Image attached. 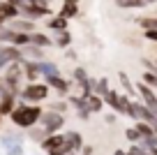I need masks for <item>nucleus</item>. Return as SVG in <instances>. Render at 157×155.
<instances>
[{
	"instance_id": "obj_1",
	"label": "nucleus",
	"mask_w": 157,
	"mask_h": 155,
	"mask_svg": "<svg viewBox=\"0 0 157 155\" xmlns=\"http://www.w3.org/2000/svg\"><path fill=\"white\" fill-rule=\"evenodd\" d=\"M12 123H14L16 127H33L35 123H39V118H42V109L37 107V104H30V102H23V104H19V107L14 109V111L10 113Z\"/></svg>"
},
{
	"instance_id": "obj_2",
	"label": "nucleus",
	"mask_w": 157,
	"mask_h": 155,
	"mask_svg": "<svg viewBox=\"0 0 157 155\" xmlns=\"http://www.w3.org/2000/svg\"><path fill=\"white\" fill-rule=\"evenodd\" d=\"M23 60H12L7 63L5 74L0 77V83H2V90H14L19 95L23 88H21V79H23Z\"/></svg>"
},
{
	"instance_id": "obj_3",
	"label": "nucleus",
	"mask_w": 157,
	"mask_h": 155,
	"mask_svg": "<svg viewBox=\"0 0 157 155\" xmlns=\"http://www.w3.org/2000/svg\"><path fill=\"white\" fill-rule=\"evenodd\" d=\"M49 90H51V86L49 83H37V81H30L28 86L23 88V90L19 93V97L23 102H30V104H37V102H42V100H46L49 97Z\"/></svg>"
},
{
	"instance_id": "obj_4",
	"label": "nucleus",
	"mask_w": 157,
	"mask_h": 155,
	"mask_svg": "<svg viewBox=\"0 0 157 155\" xmlns=\"http://www.w3.org/2000/svg\"><path fill=\"white\" fill-rule=\"evenodd\" d=\"M39 123H42V127H44L46 132H58L60 127L65 125V116L60 111H42V118H39Z\"/></svg>"
},
{
	"instance_id": "obj_5",
	"label": "nucleus",
	"mask_w": 157,
	"mask_h": 155,
	"mask_svg": "<svg viewBox=\"0 0 157 155\" xmlns=\"http://www.w3.org/2000/svg\"><path fill=\"white\" fill-rule=\"evenodd\" d=\"M19 10H21V16H25V19H39V16H46L49 14V7L46 5H37L35 0H23L19 5Z\"/></svg>"
},
{
	"instance_id": "obj_6",
	"label": "nucleus",
	"mask_w": 157,
	"mask_h": 155,
	"mask_svg": "<svg viewBox=\"0 0 157 155\" xmlns=\"http://www.w3.org/2000/svg\"><path fill=\"white\" fill-rule=\"evenodd\" d=\"M16 109V93L14 90H0V113L10 116Z\"/></svg>"
},
{
	"instance_id": "obj_7",
	"label": "nucleus",
	"mask_w": 157,
	"mask_h": 155,
	"mask_svg": "<svg viewBox=\"0 0 157 155\" xmlns=\"http://www.w3.org/2000/svg\"><path fill=\"white\" fill-rule=\"evenodd\" d=\"M7 26H10L14 33H33V30H35V21L33 19H25V16L10 19V21H7Z\"/></svg>"
},
{
	"instance_id": "obj_8",
	"label": "nucleus",
	"mask_w": 157,
	"mask_h": 155,
	"mask_svg": "<svg viewBox=\"0 0 157 155\" xmlns=\"http://www.w3.org/2000/svg\"><path fill=\"white\" fill-rule=\"evenodd\" d=\"M136 90L141 93V97H143V102H146L148 107L152 109V111H155V116H157V95H155V88H150L148 86V83H139L136 86Z\"/></svg>"
},
{
	"instance_id": "obj_9",
	"label": "nucleus",
	"mask_w": 157,
	"mask_h": 155,
	"mask_svg": "<svg viewBox=\"0 0 157 155\" xmlns=\"http://www.w3.org/2000/svg\"><path fill=\"white\" fill-rule=\"evenodd\" d=\"M16 16H21V10L19 5H12V2H0V26H5L10 19H16Z\"/></svg>"
},
{
	"instance_id": "obj_10",
	"label": "nucleus",
	"mask_w": 157,
	"mask_h": 155,
	"mask_svg": "<svg viewBox=\"0 0 157 155\" xmlns=\"http://www.w3.org/2000/svg\"><path fill=\"white\" fill-rule=\"evenodd\" d=\"M23 49V60H44V49L42 46H37V44H25V46H21Z\"/></svg>"
},
{
	"instance_id": "obj_11",
	"label": "nucleus",
	"mask_w": 157,
	"mask_h": 155,
	"mask_svg": "<svg viewBox=\"0 0 157 155\" xmlns=\"http://www.w3.org/2000/svg\"><path fill=\"white\" fill-rule=\"evenodd\" d=\"M23 74H25V79H28V83L37 81V79L42 77V72H39V63H37V60H23Z\"/></svg>"
},
{
	"instance_id": "obj_12",
	"label": "nucleus",
	"mask_w": 157,
	"mask_h": 155,
	"mask_svg": "<svg viewBox=\"0 0 157 155\" xmlns=\"http://www.w3.org/2000/svg\"><path fill=\"white\" fill-rule=\"evenodd\" d=\"M44 81L49 83V86L53 88V90H58L60 95H67V93H69V83L65 81V79L60 77V74H58V77H44Z\"/></svg>"
},
{
	"instance_id": "obj_13",
	"label": "nucleus",
	"mask_w": 157,
	"mask_h": 155,
	"mask_svg": "<svg viewBox=\"0 0 157 155\" xmlns=\"http://www.w3.org/2000/svg\"><path fill=\"white\" fill-rule=\"evenodd\" d=\"M60 144H65V134H58V132H51L49 137H46L44 141H42V148L49 153V150H53V148H58Z\"/></svg>"
},
{
	"instance_id": "obj_14",
	"label": "nucleus",
	"mask_w": 157,
	"mask_h": 155,
	"mask_svg": "<svg viewBox=\"0 0 157 155\" xmlns=\"http://www.w3.org/2000/svg\"><path fill=\"white\" fill-rule=\"evenodd\" d=\"M65 144H67V148L74 150V153H78V150L83 148V139H81L78 132H67V134H65Z\"/></svg>"
},
{
	"instance_id": "obj_15",
	"label": "nucleus",
	"mask_w": 157,
	"mask_h": 155,
	"mask_svg": "<svg viewBox=\"0 0 157 155\" xmlns=\"http://www.w3.org/2000/svg\"><path fill=\"white\" fill-rule=\"evenodd\" d=\"M60 14L65 19H72L78 14V0H63V7H60Z\"/></svg>"
},
{
	"instance_id": "obj_16",
	"label": "nucleus",
	"mask_w": 157,
	"mask_h": 155,
	"mask_svg": "<svg viewBox=\"0 0 157 155\" xmlns=\"http://www.w3.org/2000/svg\"><path fill=\"white\" fill-rule=\"evenodd\" d=\"M86 107L90 109V113L102 111V107H104V97H102V95H97V93H93L90 97H86Z\"/></svg>"
},
{
	"instance_id": "obj_17",
	"label": "nucleus",
	"mask_w": 157,
	"mask_h": 155,
	"mask_svg": "<svg viewBox=\"0 0 157 155\" xmlns=\"http://www.w3.org/2000/svg\"><path fill=\"white\" fill-rule=\"evenodd\" d=\"M39 72H42V77H58L60 70L56 63H51V60H39Z\"/></svg>"
},
{
	"instance_id": "obj_18",
	"label": "nucleus",
	"mask_w": 157,
	"mask_h": 155,
	"mask_svg": "<svg viewBox=\"0 0 157 155\" xmlns=\"http://www.w3.org/2000/svg\"><path fill=\"white\" fill-rule=\"evenodd\" d=\"M16 144H23V134H2L0 137V146L2 148H12V146H16Z\"/></svg>"
},
{
	"instance_id": "obj_19",
	"label": "nucleus",
	"mask_w": 157,
	"mask_h": 155,
	"mask_svg": "<svg viewBox=\"0 0 157 155\" xmlns=\"http://www.w3.org/2000/svg\"><path fill=\"white\" fill-rule=\"evenodd\" d=\"M53 44H56V46H60V49H67L69 44H72V35H69V30H58Z\"/></svg>"
},
{
	"instance_id": "obj_20",
	"label": "nucleus",
	"mask_w": 157,
	"mask_h": 155,
	"mask_svg": "<svg viewBox=\"0 0 157 155\" xmlns=\"http://www.w3.org/2000/svg\"><path fill=\"white\" fill-rule=\"evenodd\" d=\"M30 37H33V44H37V46H42V49L53 44V39H49V35H44V33H30Z\"/></svg>"
},
{
	"instance_id": "obj_21",
	"label": "nucleus",
	"mask_w": 157,
	"mask_h": 155,
	"mask_svg": "<svg viewBox=\"0 0 157 155\" xmlns=\"http://www.w3.org/2000/svg\"><path fill=\"white\" fill-rule=\"evenodd\" d=\"M129 109H132V102H129L127 95H118V107L116 111L118 113H125V116H129Z\"/></svg>"
},
{
	"instance_id": "obj_22",
	"label": "nucleus",
	"mask_w": 157,
	"mask_h": 155,
	"mask_svg": "<svg viewBox=\"0 0 157 155\" xmlns=\"http://www.w3.org/2000/svg\"><path fill=\"white\" fill-rule=\"evenodd\" d=\"M49 28H53L56 33H58V30H67V19H65L63 14H58V16H53V19H49Z\"/></svg>"
},
{
	"instance_id": "obj_23",
	"label": "nucleus",
	"mask_w": 157,
	"mask_h": 155,
	"mask_svg": "<svg viewBox=\"0 0 157 155\" xmlns=\"http://www.w3.org/2000/svg\"><path fill=\"white\" fill-rule=\"evenodd\" d=\"M14 30L10 28V26H0V44H12V39H14Z\"/></svg>"
},
{
	"instance_id": "obj_24",
	"label": "nucleus",
	"mask_w": 157,
	"mask_h": 155,
	"mask_svg": "<svg viewBox=\"0 0 157 155\" xmlns=\"http://www.w3.org/2000/svg\"><path fill=\"white\" fill-rule=\"evenodd\" d=\"M95 93H97V95H102V97L109 93V81H106V77L95 79Z\"/></svg>"
},
{
	"instance_id": "obj_25",
	"label": "nucleus",
	"mask_w": 157,
	"mask_h": 155,
	"mask_svg": "<svg viewBox=\"0 0 157 155\" xmlns=\"http://www.w3.org/2000/svg\"><path fill=\"white\" fill-rule=\"evenodd\" d=\"M33 42V37H30V33H16L14 39H12V44H16V46H25V44Z\"/></svg>"
},
{
	"instance_id": "obj_26",
	"label": "nucleus",
	"mask_w": 157,
	"mask_h": 155,
	"mask_svg": "<svg viewBox=\"0 0 157 155\" xmlns=\"http://www.w3.org/2000/svg\"><path fill=\"white\" fill-rule=\"evenodd\" d=\"M118 79H120V83H123V88L127 90V95H136V90H134V86H132V81H129V77L125 72H120L118 74Z\"/></svg>"
},
{
	"instance_id": "obj_27",
	"label": "nucleus",
	"mask_w": 157,
	"mask_h": 155,
	"mask_svg": "<svg viewBox=\"0 0 157 155\" xmlns=\"http://www.w3.org/2000/svg\"><path fill=\"white\" fill-rule=\"evenodd\" d=\"M104 102H106L109 107L116 111V107H118V93H116V90H109L106 95H104Z\"/></svg>"
},
{
	"instance_id": "obj_28",
	"label": "nucleus",
	"mask_w": 157,
	"mask_h": 155,
	"mask_svg": "<svg viewBox=\"0 0 157 155\" xmlns=\"http://www.w3.org/2000/svg\"><path fill=\"white\" fill-rule=\"evenodd\" d=\"M143 83H148L150 88H157V74L152 72V70H148V72H143Z\"/></svg>"
},
{
	"instance_id": "obj_29",
	"label": "nucleus",
	"mask_w": 157,
	"mask_h": 155,
	"mask_svg": "<svg viewBox=\"0 0 157 155\" xmlns=\"http://www.w3.org/2000/svg\"><path fill=\"white\" fill-rule=\"evenodd\" d=\"M125 134H127V139L132 141V144H139V141H141V132H139L136 127H129V130H125Z\"/></svg>"
},
{
	"instance_id": "obj_30",
	"label": "nucleus",
	"mask_w": 157,
	"mask_h": 155,
	"mask_svg": "<svg viewBox=\"0 0 157 155\" xmlns=\"http://www.w3.org/2000/svg\"><path fill=\"white\" fill-rule=\"evenodd\" d=\"M136 23L141 26L143 30H152V28H157V19H139Z\"/></svg>"
},
{
	"instance_id": "obj_31",
	"label": "nucleus",
	"mask_w": 157,
	"mask_h": 155,
	"mask_svg": "<svg viewBox=\"0 0 157 155\" xmlns=\"http://www.w3.org/2000/svg\"><path fill=\"white\" fill-rule=\"evenodd\" d=\"M127 155H152V153H148L143 146H139V144H132V148L127 150Z\"/></svg>"
},
{
	"instance_id": "obj_32",
	"label": "nucleus",
	"mask_w": 157,
	"mask_h": 155,
	"mask_svg": "<svg viewBox=\"0 0 157 155\" xmlns=\"http://www.w3.org/2000/svg\"><path fill=\"white\" fill-rule=\"evenodd\" d=\"M67 107H69V102H65V100H58V102L51 104V109H53V111H60V113L67 111Z\"/></svg>"
},
{
	"instance_id": "obj_33",
	"label": "nucleus",
	"mask_w": 157,
	"mask_h": 155,
	"mask_svg": "<svg viewBox=\"0 0 157 155\" xmlns=\"http://www.w3.org/2000/svg\"><path fill=\"white\" fill-rule=\"evenodd\" d=\"M5 155H25L23 144H16V146H12V148H7V150H5Z\"/></svg>"
},
{
	"instance_id": "obj_34",
	"label": "nucleus",
	"mask_w": 157,
	"mask_h": 155,
	"mask_svg": "<svg viewBox=\"0 0 157 155\" xmlns=\"http://www.w3.org/2000/svg\"><path fill=\"white\" fill-rule=\"evenodd\" d=\"M116 5L120 10H132V7H136V0H116Z\"/></svg>"
},
{
	"instance_id": "obj_35",
	"label": "nucleus",
	"mask_w": 157,
	"mask_h": 155,
	"mask_svg": "<svg viewBox=\"0 0 157 155\" xmlns=\"http://www.w3.org/2000/svg\"><path fill=\"white\" fill-rule=\"evenodd\" d=\"M69 153V148H67V144H60L58 148H53V150H49V155H67Z\"/></svg>"
},
{
	"instance_id": "obj_36",
	"label": "nucleus",
	"mask_w": 157,
	"mask_h": 155,
	"mask_svg": "<svg viewBox=\"0 0 157 155\" xmlns=\"http://www.w3.org/2000/svg\"><path fill=\"white\" fill-rule=\"evenodd\" d=\"M146 39H150V42H157V28H152V30H146Z\"/></svg>"
},
{
	"instance_id": "obj_37",
	"label": "nucleus",
	"mask_w": 157,
	"mask_h": 155,
	"mask_svg": "<svg viewBox=\"0 0 157 155\" xmlns=\"http://www.w3.org/2000/svg\"><path fill=\"white\" fill-rule=\"evenodd\" d=\"M157 0H136V7H150V5H155Z\"/></svg>"
},
{
	"instance_id": "obj_38",
	"label": "nucleus",
	"mask_w": 157,
	"mask_h": 155,
	"mask_svg": "<svg viewBox=\"0 0 157 155\" xmlns=\"http://www.w3.org/2000/svg\"><path fill=\"white\" fill-rule=\"evenodd\" d=\"M93 153H95L93 146H83V148H81V155H93Z\"/></svg>"
},
{
	"instance_id": "obj_39",
	"label": "nucleus",
	"mask_w": 157,
	"mask_h": 155,
	"mask_svg": "<svg viewBox=\"0 0 157 155\" xmlns=\"http://www.w3.org/2000/svg\"><path fill=\"white\" fill-rule=\"evenodd\" d=\"M113 155H127V150H120V148H118V150H113Z\"/></svg>"
},
{
	"instance_id": "obj_40",
	"label": "nucleus",
	"mask_w": 157,
	"mask_h": 155,
	"mask_svg": "<svg viewBox=\"0 0 157 155\" xmlns=\"http://www.w3.org/2000/svg\"><path fill=\"white\" fill-rule=\"evenodd\" d=\"M35 2H37V5H46V7H49V0H35Z\"/></svg>"
},
{
	"instance_id": "obj_41",
	"label": "nucleus",
	"mask_w": 157,
	"mask_h": 155,
	"mask_svg": "<svg viewBox=\"0 0 157 155\" xmlns=\"http://www.w3.org/2000/svg\"><path fill=\"white\" fill-rule=\"evenodd\" d=\"M67 155H76V153H74V150H69V153H67Z\"/></svg>"
},
{
	"instance_id": "obj_42",
	"label": "nucleus",
	"mask_w": 157,
	"mask_h": 155,
	"mask_svg": "<svg viewBox=\"0 0 157 155\" xmlns=\"http://www.w3.org/2000/svg\"><path fill=\"white\" fill-rule=\"evenodd\" d=\"M0 121H2V113H0Z\"/></svg>"
}]
</instances>
